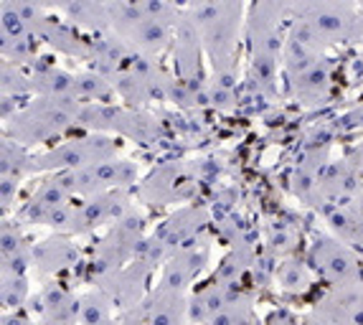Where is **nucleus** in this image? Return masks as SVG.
Instances as JSON below:
<instances>
[{
    "mask_svg": "<svg viewBox=\"0 0 363 325\" xmlns=\"http://www.w3.org/2000/svg\"><path fill=\"white\" fill-rule=\"evenodd\" d=\"M300 18L318 33L320 41H348L358 31L356 13L348 6H330V3H310L297 6Z\"/></svg>",
    "mask_w": 363,
    "mask_h": 325,
    "instance_id": "nucleus-1",
    "label": "nucleus"
},
{
    "mask_svg": "<svg viewBox=\"0 0 363 325\" xmlns=\"http://www.w3.org/2000/svg\"><path fill=\"white\" fill-rule=\"evenodd\" d=\"M115 160V143H109L104 138L97 140H74L56 148L54 153L43 155L38 160V168H72L82 170L89 165H99V162Z\"/></svg>",
    "mask_w": 363,
    "mask_h": 325,
    "instance_id": "nucleus-2",
    "label": "nucleus"
},
{
    "mask_svg": "<svg viewBox=\"0 0 363 325\" xmlns=\"http://www.w3.org/2000/svg\"><path fill=\"white\" fill-rule=\"evenodd\" d=\"M313 259L323 277L330 280V282L340 285V287L358 285L361 265H358V259L351 254V249H345L338 241H320L313 249Z\"/></svg>",
    "mask_w": 363,
    "mask_h": 325,
    "instance_id": "nucleus-3",
    "label": "nucleus"
},
{
    "mask_svg": "<svg viewBox=\"0 0 363 325\" xmlns=\"http://www.w3.org/2000/svg\"><path fill=\"white\" fill-rule=\"evenodd\" d=\"M292 84H295L297 97H303L305 102H320L328 92V82H330V74H328L325 64H313L308 72L297 74V77H290Z\"/></svg>",
    "mask_w": 363,
    "mask_h": 325,
    "instance_id": "nucleus-4",
    "label": "nucleus"
},
{
    "mask_svg": "<svg viewBox=\"0 0 363 325\" xmlns=\"http://www.w3.org/2000/svg\"><path fill=\"white\" fill-rule=\"evenodd\" d=\"M181 307L183 305H178V297L173 290H170V295L160 292L147 310L145 325H178L181 323Z\"/></svg>",
    "mask_w": 363,
    "mask_h": 325,
    "instance_id": "nucleus-5",
    "label": "nucleus"
},
{
    "mask_svg": "<svg viewBox=\"0 0 363 325\" xmlns=\"http://www.w3.org/2000/svg\"><path fill=\"white\" fill-rule=\"evenodd\" d=\"M112 199H94L89 204H84L82 209L77 211V229H91V226H97L102 224L104 219L112 216Z\"/></svg>",
    "mask_w": 363,
    "mask_h": 325,
    "instance_id": "nucleus-6",
    "label": "nucleus"
},
{
    "mask_svg": "<svg viewBox=\"0 0 363 325\" xmlns=\"http://www.w3.org/2000/svg\"><path fill=\"white\" fill-rule=\"evenodd\" d=\"M356 216H358V214H356ZM351 244H358V247H363V216H358V221H356V234H353Z\"/></svg>",
    "mask_w": 363,
    "mask_h": 325,
    "instance_id": "nucleus-7",
    "label": "nucleus"
},
{
    "mask_svg": "<svg viewBox=\"0 0 363 325\" xmlns=\"http://www.w3.org/2000/svg\"><path fill=\"white\" fill-rule=\"evenodd\" d=\"M358 162H361V165H363V145H361V148H358Z\"/></svg>",
    "mask_w": 363,
    "mask_h": 325,
    "instance_id": "nucleus-8",
    "label": "nucleus"
}]
</instances>
